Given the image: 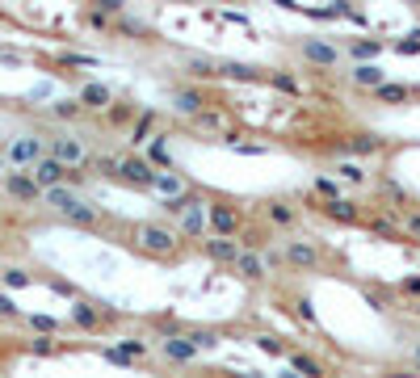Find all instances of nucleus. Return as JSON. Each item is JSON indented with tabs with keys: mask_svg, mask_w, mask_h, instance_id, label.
I'll return each mask as SVG.
<instances>
[{
	"mask_svg": "<svg viewBox=\"0 0 420 378\" xmlns=\"http://www.w3.org/2000/svg\"><path fill=\"white\" fill-rule=\"evenodd\" d=\"M412 89L408 85H378V101H408Z\"/></svg>",
	"mask_w": 420,
	"mask_h": 378,
	"instance_id": "24",
	"label": "nucleus"
},
{
	"mask_svg": "<svg viewBox=\"0 0 420 378\" xmlns=\"http://www.w3.org/2000/svg\"><path fill=\"white\" fill-rule=\"evenodd\" d=\"M181 336H185L193 349H210V345L219 340V332H215V328H193V332H181Z\"/></svg>",
	"mask_w": 420,
	"mask_h": 378,
	"instance_id": "22",
	"label": "nucleus"
},
{
	"mask_svg": "<svg viewBox=\"0 0 420 378\" xmlns=\"http://www.w3.org/2000/svg\"><path fill=\"white\" fill-rule=\"evenodd\" d=\"M30 181H34L38 189H55V185H63V181H68V168H63V164H55L50 156H43V160L30 168Z\"/></svg>",
	"mask_w": 420,
	"mask_h": 378,
	"instance_id": "6",
	"label": "nucleus"
},
{
	"mask_svg": "<svg viewBox=\"0 0 420 378\" xmlns=\"http://www.w3.org/2000/svg\"><path fill=\"white\" fill-rule=\"evenodd\" d=\"M147 131H151V118H139V126H135V135H131V139L143 143V135H147Z\"/></svg>",
	"mask_w": 420,
	"mask_h": 378,
	"instance_id": "46",
	"label": "nucleus"
},
{
	"mask_svg": "<svg viewBox=\"0 0 420 378\" xmlns=\"http://www.w3.org/2000/svg\"><path fill=\"white\" fill-rule=\"evenodd\" d=\"M72 320H76L80 328H97V324H101V311H93L89 303H76V307H72Z\"/></svg>",
	"mask_w": 420,
	"mask_h": 378,
	"instance_id": "20",
	"label": "nucleus"
},
{
	"mask_svg": "<svg viewBox=\"0 0 420 378\" xmlns=\"http://www.w3.org/2000/svg\"><path fill=\"white\" fill-rule=\"evenodd\" d=\"M4 160H13V164H21V168H34V164L43 160V139H38V135H17V139L4 147Z\"/></svg>",
	"mask_w": 420,
	"mask_h": 378,
	"instance_id": "3",
	"label": "nucleus"
},
{
	"mask_svg": "<svg viewBox=\"0 0 420 378\" xmlns=\"http://www.w3.org/2000/svg\"><path fill=\"white\" fill-rule=\"evenodd\" d=\"M135 244L147 248V252H156V256H173L177 252V236L168 227H160V223H139L135 227Z\"/></svg>",
	"mask_w": 420,
	"mask_h": 378,
	"instance_id": "2",
	"label": "nucleus"
},
{
	"mask_svg": "<svg viewBox=\"0 0 420 378\" xmlns=\"http://www.w3.org/2000/svg\"><path fill=\"white\" fill-rule=\"evenodd\" d=\"M412 362H416V370H420V349H416V353H412Z\"/></svg>",
	"mask_w": 420,
	"mask_h": 378,
	"instance_id": "48",
	"label": "nucleus"
},
{
	"mask_svg": "<svg viewBox=\"0 0 420 378\" xmlns=\"http://www.w3.org/2000/svg\"><path fill=\"white\" fill-rule=\"evenodd\" d=\"M202 252H206L215 265H235V256H239V244H235V239L215 236V239H202Z\"/></svg>",
	"mask_w": 420,
	"mask_h": 378,
	"instance_id": "11",
	"label": "nucleus"
},
{
	"mask_svg": "<svg viewBox=\"0 0 420 378\" xmlns=\"http://www.w3.org/2000/svg\"><path fill=\"white\" fill-rule=\"evenodd\" d=\"M177 109H181V114H198V97L181 93V97H177Z\"/></svg>",
	"mask_w": 420,
	"mask_h": 378,
	"instance_id": "36",
	"label": "nucleus"
},
{
	"mask_svg": "<svg viewBox=\"0 0 420 378\" xmlns=\"http://www.w3.org/2000/svg\"><path fill=\"white\" fill-rule=\"evenodd\" d=\"M93 168H97V173H109V177H118V156H97Z\"/></svg>",
	"mask_w": 420,
	"mask_h": 378,
	"instance_id": "30",
	"label": "nucleus"
},
{
	"mask_svg": "<svg viewBox=\"0 0 420 378\" xmlns=\"http://www.w3.org/2000/svg\"><path fill=\"white\" fill-rule=\"evenodd\" d=\"M399 232H412V236H420V215H404V227Z\"/></svg>",
	"mask_w": 420,
	"mask_h": 378,
	"instance_id": "44",
	"label": "nucleus"
},
{
	"mask_svg": "<svg viewBox=\"0 0 420 378\" xmlns=\"http://www.w3.org/2000/svg\"><path fill=\"white\" fill-rule=\"evenodd\" d=\"M265 215H269V223H278V227H290V223H294V210H290L286 202H269Z\"/></svg>",
	"mask_w": 420,
	"mask_h": 378,
	"instance_id": "21",
	"label": "nucleus"
},
{
	"mask_svg": "<svg viewBox=\"0 0 420 378\" xmlns=\"http://www.w3.org/2000/svg\"><path fill=\"white\" fill-rule=\"evenodd\" d=\"M274 85H278L281 93H298V85H294L290 76H281V72H278V76H274Z\"/></svg>",
	"mask_w": 420,
	"mask_h": 378,
	"instance_id": "43",
	"label": "nucleus"
},
{
	"mask_svg": "<svg viewBox=\"0 0 420 378\" xmlns=\"http://www.w3.org/2000/svg\"><path fill=\"white\" fill-rule=\"evenodd\" d=\"M147 164H168V168H173V156H168V147H164V143H151V160H147Z\"/></svg>",
	"mask_w": 420,
	"mask_h": 378,
	"instance_id": "31",
	"label": "nucleus"
},
{
	"mask_svg": "<svg viewBox=\"0 0 420 378\" xmlns=\"http://www.w3.org/2000/svg\"><path fill=\"white\" fill-rule=\"evenodd\" d=\"M43 198H47L50 206L68 219V223H76V227H93V223H97V210H93V206H89V202H80L76 193H68L63 185L43 189Z\"/></svg>",
	"mask_w": 420,
	"mask_h": 378,
	"instance_id": "1",
	"label": "nucleus"
},
{
	"mask_svg": "<svg viewBox=\"0 0 420 378\" xmlns=\"http://www.w3.org/2000/svg\"><path fill=\"white\" fill-rule=\"evenodd\" d=\"M4 286L9 290H21V286H30V274L26 269H4Z\"/></svg>",
	"mask_w": 420,
	"mask_h": 378,
	"instance_id": "28",
	"label": "nucleus"
},
{
	"mask_svg": "<svg viewBox=\"0 0 420 378\" xmlns=\"http://www.w3.org/2000/svg\"><path fill=\"white\" fill-rule=\"evenodd\" d=\"M324 215H328V219H336V223H357V206H353V202H345V198L324 202Z\"/></svg>",
	"mask_w": 420,
	"mask_h": 378,
	"instance_id": "17",
	"label": "nucleus"
},
{
	"mask_svg": "<svg viewBox=\"0 0 420 378\" xmlns=\"http://www.w3.org/2000/svg\"><path fill=\"white\" fill-rule=\"evenodd\" d=\"M257 345H261L265 353H286V349H281V340H278V336H261Z\"/></svg>",
	"mask_w": 420,
	"mask_h": 378,
	"instance_id": "39",
	"label": "nucleus"
},
{
	"mask_svg": "<svg viewBox=\"0 0 420 378\" xmlns=\"http://www.w3.org/2000/svg\"><path fill=\"white\" fill-rule=\"evenodd\" d=\"M30 328H38V332H55V320H50V315H34V320H30Z\"/></svg>",
	"mask_w": 420,
	"mask_h": 378,
	"instance_id": "41",
	"label": "nucleus"
},
{
	"mask_svg": "<svg viewBox=\"0 0 420 378\" xmlns=\"http://www.w3.org/2000/svg\"><path fill=\"white\" fill-rule=\"evenodd\" d=\"M336 173H340V177H345V181H362V177H366V173H362V168H357V164H340V168H336Z\"/></svg>",
	"mask_w": 420,
	"mask_h": 378,
	"instance_id": "37",
	"label": "nucleus"
},
{
	"mask_svg": "<svg viewBox=\"0 0 420 378\" xmlns=\"http://www.w3.org/2000/svg\"><path fill=\"white\" fill-rule=\"evenodd\" d=\"M353 85H362V89H378V85H387V80H382V72H378L374 63H357V68H353Z\"/></svg>",
	"mask_w": 420,
	"mask_h": 378,
	"instance_id": "18",
	"label": "nucleus"
},
{
	"mask_svg": "<svg viewBox=\"0 0 420 378\" xmlns=\"http://www.w3.org/2000/svg\"><path fill=\"white\" fill-rule=\"evenodd\" d=\"M219 72L223 76H239V80H252L257 76V68H248V63H219Z\"/></svg>",
	"mask_w": 420,
	"mask_h": 378,
	"instance_id": "26",
	"label": "nucleus"
},
{
	"mask_svg": "<svg viewBox=\"0 0 420 378\" xmlns=\"http://www.w3.org/2000/svg\"><path fill=\"white\" fill-rule=\"evenodd\" d=\"M118 177L122 181H131V185H156V168L139 160V156H126V160H118Z\"/></svg>",
	"mask_w": 420,
	"mask_h": 378,
	"instance_id": "7",
	"label": "nucleus"
},
{
	"mask_svg": "<svg viewBox=\"0 0 420 378\" xmlns=\"http://www.w3.org/2000/svg\"><path fill=\"white\" fill-rule=\"evenodd\" d=\"M370 227H374V232H382V236H399V227H395V223H387V219H370Z\"/></svg>",
	"mask_w": 420,
	"mask_h": 378,
	"instance_id": "38",
	"label": "nucleus"
},
{
	"mask_svg": "<svg viewBox=\"0 0 420 378\" xmlns=\"http://www.w3.org/2000/svg\"><path fill=\"white\" fill-rule=\"evenodd\" d=\"M232 269L239 274V278H244V282H261V278H265V261H261L257 252H239Z\"/></svg>",
	"mask_w": 420,
	"mask_h": 378,
	"instance_id": "12",
	"label": "nucleus"
},
{
	"mask_svg": "<svg viewBox=\"0 0 420 378\" xmlns=\"http://www.w3.org/2000/svg\"><path fill=\"white\" fill-rule=\"evenodd\" d=\"M109 101H114V97H109L105 85H85V89H80V109H85V105H89V109H105Z\"/></svg>",
	"mask_w": 420,
	"mask_h": 378,
	"instance_id": "15",
	"label": "nucleus"
},
{
	"mask_svg": "<svg viewBox=\"0 0 420 378\" xmlns=\"http://www.w3.org/2000/svg\"><path fill=\"white\" fill-rule=\"evenodd\" d=\"M118 353L131 362V357H143V353H147V345H143V340H122V345H118Z\"/></svg>",
	"mask_w": 420,
	"mask_h": 378,
	"instance_id": "29",
	"label": "nucleus"
},
{
	"mask_svg": "<svg viewBox=\"0 0 420 378\" xmlns=\"http://www.w3.org/2000/svg\"><path fill=\"white\" fill-rule=\"evenodd\" d=\"M404 290H408V294H420V278H412V282H404Z\"/></svg>",
	"mask_w": 420,
	"mask_h": 378,
	"instance_id": "47",
	"label": "nucleus"
},
{
	"mask_svg": "<svg viewBox=\"0 0 420 378\" xmlns=\"http://www.w3.org/2000/svg\"><path fill=\"white\" fill-rule=\"evenodd\" d=\"M416 315H420V307H416Z\"/></svg>",
	"mask_w": 420,
	"mask_h": 378,
	"instance_id": "51",
	"label": "nucleus"
},
{
	"mask_svg": "<svg viewBox=\"0 0 420 378\" xmlns=\"http://www.w3.org/2000/svg\"><path fill=\"white\" fill-rule=\"evenodd\" d=\"M181 232H185L189 239L206 236V215H202V206H189L185 215H181Z\"/></svg>",
	"mask_w": 420,
	"mask_h": 378,
	"instance_id": "16",
	"label": "nucleus"
},
{
	"mask_svg": "<svg viewBox=\"0 0 420 378\" xmlns=\"http://www.w3.org/2000/svg\"><path fill=\"white\" fill-rule=\"evenodd\" d=\"M290 374H298V378H328V370L316 362V357H307V353H290Z\"/></svg>",
	"mask_w": 420,
	"mask_h": 378,
	"instance_id": "14",
	"label": "nucleus"
},
{
	"mask_svg": "<svg viewBox=\"0 0 420 378\" xmlns=\"http://www.w3.org/2000/svg\"><path fill=\"white\" fill-rule=\"evenodd\" d=\"M378 50H382L378 38H370V43H366V38H362V43H353V55H357V59H370V63H374V55H378Z\"/></svg>",
	"mask_w": 420,
	"mask_h": 378,
	"instance_id": "27",
	"label": "nucleus"
},
{
	"mask_svg": "<svg viewBox=\"0 0 420 378\" xmlns=\"http://www.w3.org/2000/svg\"><path fill=\"white\" fill-rule=\"evenodd\" d=\"M286 261H290L294 269H316V265H320V248L307 244V239H294V244H286Z\"/></svg>",
	"mask_w": 420,
	"mask_h": 378,
	"instance_id": "9",
	"label": "nucleus"
},
{
	"mask_svg": "<svg viewBox=\"0 0 420 378\" xmlns=\"http://www.w3.org/2000/svg\"><path fill=\"white\" fill-rule=\"evenodd\" d=\"M160 349H164V357H168V362H193V357H198V349L189 345L185 336H164V345H160Z\"/></svg>",
	"mask_w": 420,
	"mask_h": 378,
	"instance_id": "13",
	"label": "nucleus"
},
{
	"mask_svg": "<svg viewBox=\"0 0 420 378\" xmlns=\"http://www.w3.org/2000/svg\"><path fill=\"white\" fill-rule=\"evenodd\" d=\"M156 189H164V193H173V198H177V193H181V181H177L173 173H168V177H160V173H156Z\"/></svg>",
	"mask_w": 420,
	"mask_h": 378,
	"instance_id": "32",
	"label": "nucleus"
},
{
	"mask_svg": "<svg viewBox=\"0 0 420 378\" xmlns=\"http://www.w3.org/2000/svg\"><path fill=\"white\" fill-rule=\"evenodd\" d=\"M206 227H215V236L232 239L235 227H239V210H232L227 202H215V206H210V215H206Z\"/></svg>",
	"mask_w": 420,
	"mask_h": 378,
	"instance_id": "5",
	"label": "nucleus"
},
{
	"mask_svg": "<svg viewBox=\"0 0 420 378\" xmlns=\"http://www.w3.org/2000/svg\"><path fill=\"white\" fill-rule=\"evenodd\" d=\"M316 193H324L328 202H336V198H340V189H336V181H328V177H320V181H316Z\"/></svg>",
	"mask_w": 420,
	"mask_h": 378,
	"instance_id": "33",
	"label": "nucleus"
},
{
	"mask_svg": "<svg viewBox=\"0 0 420 378\" xmlns=\"http://www.w3.org/2000/svg\"><path fill=\"white\" fill-rule=\"evenodd\" d=\"M50 160L63 164V168H80L85 164V147H80V139H72V135H59V139H50Z\"/></svg>",
	"mask_w": 420,
	"mask_h": 378,
	"instance_id": "4",
	"label": "nucleus"
},
{
	"mask_svg": "<svg viewBox=\"0 0 420 378\" xmlns=\"http://www.w3.org/2000/svg\"><path fill=\"white\" fill-rule=\"evenodd\" d=\"M416 50H420V34H412L408 43H399V55H416Z\"/></svg>",
	"mask_w": 420,
	"mask_h": 378,
	"instance_id": "45",
	"label": "nucleus"
},
{
	"mask_svg": "<svg viewBox=\"0 0 420 378\" xmlns=\"http://www.w3.org/2000/svg\"><path fill=\"white\" fill-rule=\"evenodd\" d=\"M189 68L202 72V76H215V63H210V59H189Z\"/></svg>",
	"mask_w": 420,
	"mask_h": 378,
	"instance_id": "40",
	"label": "nucleus"
},
{
	"mask_svg": "<svg viewBox=\"0 0 420 378\" xmlns=\"http://www.w3.org/2000/svg\"><path fill=\"white\" fill-rule=\"evenodd\" d=\"M4 164H9V160H4V151H0V173H4Z\"/></svg>",
	"mask_w": 420,
	"mask_h": 378,
	"instance_id": "49",
	"label": "nucleus"
},
{
	"mask_svg": "<svg viewBox=\"0 0 420 378\" xmlns=\"http://www.w3.org/2000/svg\"><path fill=\"white\" fill-rule=\"evenodd\" d=\"M278 378H298V374H278Z\"/></svg>",
	"mask_w": 420,
	"mask_h": 378,
	"instance_id": "50",
	"label": "nucleus"
},
{
	"mask_svg": "<svg viewBox=\"0 0 420 378\" xmlns=\"http://www.w3.org/2000/svg\"><path fill=\"white\" fill-rule=\"evenodd\" d=\"M198 126H206V131H219V126H223V114H198Z\"/></svg>",
	"mask_w": 420,
	"mask_h": 378,
	"instance_id": "34",
	"label": "nucleus"
},
{
	"mask_svg": "<svg viewBox=\"0 0 420 378\" xmlns=\"http://www.w3.org/2000/svg\"><path fill=\"white\" fill-rule=\"evenodd\" d=\"M189 206H198V202H193V193H177V198H164V215H185Z\"/></svg>",
	"mask_w": 420,
	"mask_h": 378,
	"instance_id": "23",
	"label": "nucleus"
},
{
	"mask_svg": "<svg viewBox=\"0 0 420 378\" xmlns=\"http://www.w3.org/2000/svg\"><path fill=\"white\" fill-rule=\"evenodd\" d=\"M0 315H4V320H17V315H21V311H17V303H13L9 294H0Z\"/></svg>",
	"mask_w": 420,
	"mask_h": 378,
	"instance_id": "35",
	"label": "nucleus"
},
{
	"mask_svg": "<svg viewBox=\"0 0 420 378\" xmlns=\"http://www.w3.org/2000/svg\"><path fill=\"white\" fill-rule=\"evenodd\" d=\"M303 59L307 63H316V68H336V59H340V50L320 43V38H303Z\"/></svg>",
	"mask_w": 420,
	"mask_h": 378,
	"instance_id": "10",
	"label": "nucleus"
},
{
	"mask_svg": "<svg viewBox=\"0 0 420 378\" xmlns=\"http://www.w3.org/2000/svg\"><path fill=\"white\" fill-rule=\"evenodd\" d=\"M50 114L72 122V118H80V101H55V105H50Z\"/></svg>",
	"mask_w": 420,
	"mask_h": 378,
	"instance_id": "25",
	"label": "nucleus"
},
{
	"mask_svg": "<svg viewBox=\"0 0 420 378\" xmlns=\"http://www.w3.org/2000/svg\"><path fill=\"white\" fill-rule=\"evenodd\" d=\"M4 193L17 198V202H38L43 189L30 181V173H4Z\"/></svg>",
	"mask_w": 420,
	"mask_h": 378,
	"instance_id": "8",
	"label": "nucleus"
},
{
	"mask_svg": "<svg viewBox=\"0 0 420 378\" xmlns=\"http://www.w3.org/2000/svg\"><path fill=\"white\" fill-rule=\"evenodd\" d=\"M345 151H353V156H378V151H382V139H374V135H357L353 143H345Z\"/></svg>",
	"mask_w": 420,
	"mask_h": 378,
	"instance_id": "19",
	"label": "nucleus"
},
{
	"mask_svg": "<svg viewBox=\"0 0 420 378\" xmlns=\"http://www.w3.org/2000/svg\"><path fill=\"white\" fill-rule=\"evenodd\" d=\"M30 349H34V353H55V345H50L47 336H34V340H30Z\"/></svg>",
	"mask_w": 420,
	"mask_h": 378,
	"instance_id": "42",
	"label": "nucleus"
}]
</instances>
